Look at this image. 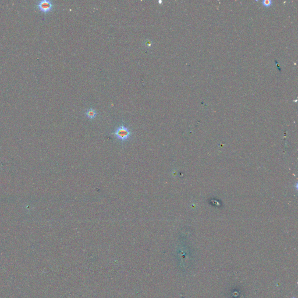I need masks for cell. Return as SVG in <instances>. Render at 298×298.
<instances>
[{"mask_svg":"<svg viewBox=\"0 0 298 298\" xmlns=\"http://www.w3.org/2000/svg\"><path fill=\"white\" fill-rule=\"evenodd\" d=\"M115 137L121 142H127L132 136V132L130 129L125 125H121L112 133Z\"/></svg>","mask_w":298,"mask_h":298,"instance_id":"6da1fadb","label":"cell"},{"mask_svg":"<svg viewBox=\"0 0 298 298\" xmlns=\"http://www.w3.org/2000/svg\"><path fill=\"white\" fill-rule=\"evenodd\" d=\"M37 8L44 14H47L53 11L54 5L53 2L49 0H41L36 2Z\"/></svg>","mask_w":298,"mask_h":298,"instance_id":"7a4b0ae2","label":"cell"},{"mask_svg":"<svg viewBox=\"0 0 298 298\" xmlns=\"http://www.w3.org/2000/svg\"><path fill=\"white\" fill-rule=\"evenodd\" d=\"M97 115V112L96 111V110L93 108H90L89 109H88L86 112H85V115L86 116V117L90 119H94L96 116Z\"/></svg>","mask_w":298,"mask_h":298,"instance_id":"3957f363","label":"cell"},{"mask_svg":"<svg viewBox=\"0 0 298 298\" xmlns=\"http://www.w3.org/2000/svg\"><path fill=\"white\" fill-rule=\"evenodd\" d=\"M143 44H144V46L147 48H151L153 45V42L150 40V39H146L144 41V43H143Z\"/></svg>","mask_w":298,"mask_h":298,"instance_id":"277c9868","label":"cell"},{"mask_svg":"<svg viewBox=\"0 0 298 298\" xmlns=\"http://www.w3.org/2000/svg\"><path fill=\"white\" fill-rule=\"evenodd\" d=\"M262 4H263V6H264L265 7H270L271 5H272V1H271V0H263V1H262Z\"/></svg>","mask_w":298,"mask_h":298,"instance_id":"5b68a950","label":"cell"},{"mask_svg":"<svg viewBox=\"0 0 298 298\" xmlns=\"http://www.w3.org/2000/svg\"><path fill=\"white\" fill-rule=\"evenodd\" d=\"M158 3H159L160 4H161V3H162V1H158Z\"/></svg>","mask_w":298,"mask_h":298,"instance_id":"8992f818","label":"cell"}]
</instances>
